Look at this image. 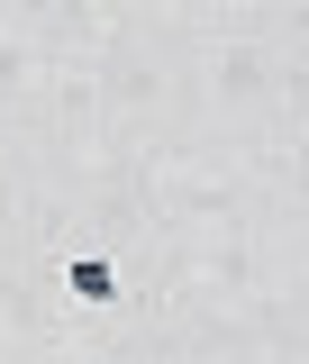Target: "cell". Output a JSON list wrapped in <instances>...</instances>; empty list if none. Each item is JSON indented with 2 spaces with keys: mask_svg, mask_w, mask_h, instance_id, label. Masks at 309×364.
Wrapping results in <instances>:
<instances>
[{
  "mask_svg": "<svg viewBox=\"0 0 309 364\" xmlns=\"http://www.w3.org/2000/svg\"><path fill=\"white\" fill-rule=\"evenodd\" d=\"M64 291L91 301V310H109V301H119V264H109V255H73V264H64Z\"/></svg>",
  "mask_w": 309,
  "mask_h": 364,
  "instance_id": "1",
  "label": "cell"
}]
</instances>
